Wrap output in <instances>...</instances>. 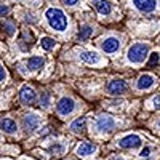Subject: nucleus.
Segmentation results:
<instances>
[{
  "instance_id": "obj_19",
  "label": "nucleus",
  "mask_w": 160,
  "mask_h": 160,
  "mask_svg": "<svg viewBox=\"0 0 160 160\" xmlns=\"http://www.w3.org/2000/svg\"><path fill=\"white\" fill-rule=\"evenodd\" d=\"M40 45H42V48L45 51H50L55 48L56 42H55V38H51V37H42V40H40Z\"/></svg>"
},
{
  "instance_id": "obj_16",
  "label": "nucleus",
  "mask_w": 160,
  "mask_h": 160,
  "mask_svg": "<svg viewBox=\"0 0 160 160\" xmlns=\"http://www.w3.org/2000/svg\"><path fill=\"white\" fill-rule=\"evenodd\" d=\"M87 130V118L85 117H80L77 120H74V122L71 123V131L75 133V135H78V133H83Z\"/></svg>"
},
{
  "instance_id": "obj_12",
  "label": "nucleus",
  "mask_w": 160,
  "mask_h": 160,
  "mask_svg": "<svg viewBox=\"0 0 160 160\" xmlns=\"http://www.w3.org/2000/svg\"><path fill=\"white\" fill-rule=\"evenodd\" d=\"M91 3H93V7L98 10L99 15H102V16L111 15L112 7H111V3L108 2V0H91Z\"/></svg>"
},
{
  "instance_id": "obj_11",
  "label": "nucleus",
  "mask_w": 160,
  "mask_h": 160,
  "mask_svg": "<svg viewBox=\"0 0 160 160\" xmlns=\"http://www.w3.org/2000/svg\"><path fill=\"white\" fill-rule=\"evenodd\" d=\"M133 5L142 13H152L157 8V0H133Z\"/></svg>"
},
{
  "instance_id": "obj_25",
  "label": "nucleus",
  "mask_w": 160,
  "mask_h": 160,
  "mask_svg": "<svg viewBox=\"0 0 160 160\" xmlns=\"http://www.w3.org/2000/svg\"><path fill=\"white\" fill-rule=\"evenodd\" d=\"M149 154H151V148H144V149L141 151L139 157H141V158H148V157H149Z\"/></svg>"
},
{
  "instance_id": "obj_30",
  "label": "nucleus",
  "mask_w": 160,
  "mask_h": 160,
  "mask_svg": "<svg viewBox=\"0 0 160 160\" xmlns=\"http://www.w3.org/2000/svg\"><path fill=\"white\" fill-rule=\"evenodd\" d=\"M158 128H160V120H158Z\"/></svg>"
},
{
  "instance_id": "obj_15",
  "label": "nucleus",
  "mask_w": 160,
  "mask_h": 160,
  "mask_svg": "<svg viewBox=\"0 0 160 160\" xmlns=\"http://www.w3.org/2000/svg\"><path fill=\"white\" fill-rule=\"evenodd\" d=\"M154 83H155V78H154L151 74H142V75L138 78L136 87H138V90H149V88L154 87Z\"/></svg>"
},
{
  "instance_id": "obj_8",
  "label": "nucleus",
  "mask_w": 160,
  "mask_h": 160,
  "mask_svg": "<svg viewBox=\"0 0 160 160\" xmlns=\"http://www.w3.org/2000/svg\"><path fill=\"white\" fill-rule=\"evenodd\" d=\"M120 48V40L115 37H106L101 42V50L108 55H114L115 51H118Z\"/></svg>"
},
{
  "instance_id": "obj_2",
  "label": "nucleus",
  "mask_w": 160,
  "mask_h": 160,
  "mask_svg": "<svg viewBox=\"0 0 160 160\" xmlns=\"http://www.w3.org/2000/svg\"><path fill=\"white\" fill-rule=\"evenodd\" d=\"M148 53H149V45L148 43H135V45H131L128 48L127 58L133 64H141V62H144L146 58H148Z\"/></svg>"
},
{
  "instance_id": "obj_14",
  "label": "nucleus",
  "mask_w": 160,
  "mask_h": 160,
  "mask_svg": "<svg viewBox=\"0 0 160 160\" xmlns=\"http://www.w3.org/2000/svg\"><path fill=\"white\" fill-rule=\"evenodd\" d=\"M0 130L8 133V135H15V133L18 131V125H16V122L13 118H8L7 117V118L0 120Z\"/></svg>"
},
{
  "instance_id": "obj_28",
  "label": "nucleus",
  "mask_w": 160,
  "mask_h": 160,
  "mask_svg": "<svg viewBox=\"0 0 160 160\" xmlns=\"http://www.w3.org/2000/svg\"><path fill=\"white\" fill-rule=\"evenodd\" d=\"M62 2L66 3V5H69V7H74V5H77L80 0H62Z\"/></svg>"
},
{
  "instance_id": "obj_1",
  "label": "nucleus",
  "mask_w": 160,
  "mask_h": 160,
  "mask_svg": "<svg viewBox=\"0 0 160 160\" xmlns=\"http://www.w3.org/2000/svg\"><path fill=\"white\" fill-rule=\"evenodd\" d=\"M45 19L48 22V26L53 29V31H58V32H62L68 29V16L64 15V11L59 10V8H48L45 11Z\"/></svg>"
},
{
  "instance_id": "obj_13",
  "label": "nucleus",
  "mask_w": 160,
  "mask_h": 160,
  "mask_svg": "<svg viewBox=\"0 0 160 160\" xmlns=\"http://www.w3.org/2000/svg\"><path fill=\"white\" fill-rule=\"evenodd\" d=\"M78 58L87 64H99L101 62V58L96 51H80Z\"/></svg>"
},
{
  "instance_id": "obj_21",
  "label": "nucleus",
  "mask_w": 160,
  "mask_h": 160,
  "mask_svg": "<svg viewBox=\"0 0 160 160\" xmlns=\"http://www.w3.org/2000/svg\"><path fill=\"white\" fill-rule=\"evenodd\" d=\"M40 106H42L43 109H48L51 106V98H50L48 93H42V95H40Z\"/></svg>"
},
{
  "instance_id": "obj_9",
  "label": "nucleus",
  "mask_w": 160,
  "mask_h": 160,
  "mask_svg": "<svg viewBox=\"0 0 160 160\" xmlns=\"http://www.w3.org/2000/svg\"><path fill=\"white\" fill-rule=\"evenodd\" d=\"M127 88H128V85H127L125 80L114 78V80H111L109 85H108V93H109V95H122V93L127 91Z\"/></svg>"
},
{
  "instance_id": "obj_3",
  "label": "nucleus",
  "mask_w": 160,
  "mask_h": 160,
  "mask_svg": "<svg viewBox=\"0 0 160 160\" xmlns=\"http://www.w3.org/2000/svg\"><path fill=\"white\" fill-rule=\"evenodd\" d=\"M115 127H117V123L111 115H99L95 120V130L98 133H111L115 130Z\"/></svg>"
},
{
  "instance_id": "obj_26",
  "label": "nucleus",
  "mask_w": 160,
  "mask_h": 160,
  "mask_svg": "<svg viewBox=\"0 0 160 160\" xmlns=\"http://www.w3.org/2000/svg\"><path fill=\"white\" fill-rule=\"evenodd\" d=\"M8 11H10V8L7 5H0V16H5Z\"/></svg>"
},
{
  "instance_id": "obj_29",
  "label": "nucleus",
  "mask_w": 160,
  "mask_h": 160,
  "mask_svg": "<svg viewBox=\"0 0 160 160\" xmlns=\"http://www.w3.org/2000/svg\"><path fill=\"white\" fill-rule=\"evenodd\" d=\"M111 160H127L125 157H122V155H112L111 157Z\"/></svg>"
},
{
  "instance_id": "obj_10",
  "label": "nucleus",
  "mask_w": 160,
  "mask_h": 160,
  "mask_svg": "<svg viewBox=\"0 0 160 160\" xmlns=\"http://www.w3.org/2000/svg\"><path fill=\"white\" fill-rule=\"evenodd\" d=\"M19 99L22 104H32L35 101V91L32 87L29 85H24L21 90H19Z\"/></svg>"
},
{
  "instance_id": "obj_17",
  "label": "nucleus",
  "mask_w": 160,
  "mask_h": 160,
  "mask_svg": "<svg viewBox=\"0 0 160 160\" xmlns=\"http://www.w3.org/2000/svg\"><path fill=\"white\" fill-rule=\"evenodd\" d=\"M28 69L29 71H38V69H42L43 68V64H45V59L42 56H32L28 59Z\"/></svg>"
},
{
  "instance_id": "obj_22",
  "label": "nucleus",
  "mask_w": 160,
  "mask_h": 160,
  "mask_svg": "<svg viewBox=\"0 0 160 160\" xmlns=\"http://www.w3.org/2000/svg\"><path fill=\"white\" fill-rule=\"evenodd\" d=\"M158 61H160V55L155 51V53H152L151 58H149V66H155V64H158Z\"/></svg>"
},
{
  "instance_id": "obj_7",
  "label": "nucleus",
  "mask_w": 160,
  "mask_h": 160,
  "mask_svg": "<svg viewBox=\"0 0 160 160\" xmlns=\"http://www.w3.org/2000/svg\"><path fill=\"white\" fill-rule=\"evenodd\" d=\"M96 151H98L96 144L88 142V141L80 142V144L77 146V149H75L77 155H78V157H82V158H88V157H91V155H95V154H96Z\"/></svg>"
},
{
  "instance_id": "obj_24",
  "label": "nucleus",
  "mask_w": 160,
  "mask_h": 160,
  "mask_svg": "<svg viewBox=\"0 0 160 160\" xmlns=\"http://www.w3.org/2000/svg\"><path fill=\"white\" fill-rule=\"evenodd\" d=\"M5 80H7V69L3 68L2 64H0V83L5 82Z\"/></svg>"
},
{
  "instance_id": "obj_18",
  "label": "nucleus",
  "mask_w": 160,
  "mask_h": 160,
  "mask_svg": "<svg viewBox=\"0 0 160 160\" xmlns=\"http://www.w3.org/2000/svg\"><path fill=\"white\" fill-rule=\"evenodd\" d=\"M91 34H93V29L90 28V26H83V28H80V31H78L77 37H78L80 42H85V40H88V38H90V35H91Z\"/></svg>"
},
{
  "instance_id": "obj_6",
  "label": "nucleus",
  "mask_w": 160,
  "mask_h": 160,
  "mask_svg": "<svg viewBox=\"0 0 160 160\" xmlns=\"http://www.w3.org/2000/svg\"><path fill=\"white\" fill-rule=\"evenodd\" d=\"M40 123H42V117H40L38 114L35 112H29V114H26L24 118H22V125H24V130L31 133V131H35Z\"/></svg>"
},
{
  "instance_id": "obj_4",
  "label": "nucleus",
  "mask_w": 160,
  "mask_h": 160,
  "mask_svg": "<svg viewBox=\"0 0 160 160\" xmlns=\"http://www.w3.org/2000/svg\"><path fill=\"white\" fill-rule=\"evenodd\" d=\"M141 144H142V139L135 133H130V135H125L120 139H117V146L122 149H136Z\"/></svg>"
},
{
  "instance_id": "obj_23",
  "label": "nucleus",
  "mask_w": 160,
  "mask_h": 160,
  "mask_svg": "<svg viewBox=\"0 0 160 160\" xmlns=\"http://www.w3.org/2000/svg\"><path fill=\"white\" fill-rule=\"evenodd\" d=\"M3 29L7 31V34H8V35H13V34H15V26H13L11 22H8V21H7V22H3Z\"/></svg>"
},
{
  "instance_id": "obj_27",
  "label": "nucleus",
  "mask_w": 160,
  "mask_h": 160,
  "mask_svg": "<svg viewBox=\"0 0 160 160\" xmlns=\"http://www.w3.org/2000/svg\"><path fill=\"white\" fill-rule=\"evenodd\" d=\"M152 102H154V108H155V109H160V95H157V96L152 99Z\"/></svg>"
},
{
  "instance_id": "obj_20",
  "label": "nucleus",
  "mask_w": 160,
  "mask_h": 160,
  "mask_svg": "<svg viewBox=\"0 0 160 160\" xmlns=\"http://www.w3.org/2000/svg\"><path fill=\"white\" fill-rule=\"evenodd\" d=\"M64 151H66V146H64V144L56 142V144L50 146V152L55 154V155H61V154H64Z\"/></svg>"
},
{
  "instance_id": "obj_5",
  "label": "nucleus",
  "mask_w": 160,
  "mask_h": 160,
  "mask_svg": "<svg viewBox=\"0 0 160 160\" xmlns=\"http://www.w3.org/2000/svg\"><path fill=\"white\" fill-rule=\"evenodd\" d=\"M74 109H75V101H74L72 98H69V96H62V98L58 101V104H56V112H58V115H61V117L71 115V114L74 112Z\"/></svg>"
}]
</instances>
